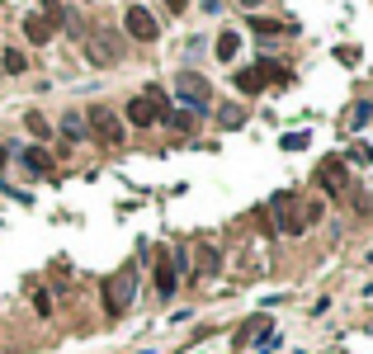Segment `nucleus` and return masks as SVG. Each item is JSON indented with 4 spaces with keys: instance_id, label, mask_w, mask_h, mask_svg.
Segmentation results:
<instances>
[{
    "instance_id": "nucleus-8",
    "label": "nucleus",
    "mask_w": 373,
    "mask_h": 354,
    "mask_svg": "<svg viewBox=\"0 0 373 354\" xmlns=\"http://www.w3.org/2000/svg\"><path fill=\"white\" fill-rule=\"evenodd\" d=\"M156 118H161V114H156L152 99H142V94H137V99H128V123H133V128H152Z\"/></svg>"
},
{
    "instance_id": "nucleus-2",
    "label": "nucleus",
    "mask_w": 373,
    "mask_h": 354,
    "mask_svg": "<svg viewBox=\"0 0 373 354\" xmlns=\"http://www.w3.org/2000/svg\"><path fill=\"white\" fill-rule=\"evenodd\" d=\"M175 94L189 104V114H208V104H213V85H208L199 71H180V76H175Z\"/></svg>"
},
{
    "instance_id": "nucleus-12",
    "label": "nucleus",
    "mask_w": 373,
    "mask_h": 354,
    "mask_svg": "<svg viewBox=\"0 0 373 354\" xmlns=\"http://www.w3.org/2000/svg\"><path fill=\"white\" fill-rule=\"evenodd\" d=\"M264 85H269V80H264L260 66H250V71H236V90H241V94H260Z\"/></svg>"
},
{
    "instance_id": "nucleus-21",
    "label": "nucleus",
    "mask_w": 373,
    "mask_h": 354,
    "mask_svg": "<svg viewBox=\"0 0 373 354\" xmlns=\"http://www.w3.org/2000/svg\"><path fill=\"white\" fill-rule=\"evenodd\" d=\"M283 147H288V152H293V147H307V133H288V138H283Z\"/></svg>"
},
{
    "instance_id": "nucleus-17",
    "label": "nucleus",
    "mask_w": 373,
    "mask_h": 354,
    "mask_svg": "<svg viewBox=\"0 0 373 354\" xmlns=\"http://www.w3.org/2000/svg\"><path fill=\"white\" fill-rule=\"evenodd\" d=\"M0 66H5V71H10V76H19V71H24V52H5V57H0Z\"/></svg>"
},
{
    "instance_id": "nucleus-15",
    "label": "nucleus",
    "mask_w": 373,
    "mask_h": 354,
    "mask_svg": "<svg viewBox=\"0 0 373 354\" xmlns=\"http://www.w3.org/2000/svg\"><path fill=\"white\" fill-rule=\"evenodd\" d=\"M250 29L264 33V38H274V33H283L288 24H279V19H264V15H250Z\"/></svg>"
},
{
    "instance_id": "nucleus-20",
    "label": "nucleus",
    "mask_w": 373,
    "mask_h": 354,
    "mask_svg": "<svg viewBox=\"0 0 373 354\" xmlns=\"http://www.w3.org/2000/svg\"><path fill=\"white\" fill-rule=\"evenodd\" d=\"M33 307H38V317H52V298H47V293H33Z\"/></svg>"
},
{
    "instance_id": "nucleus-23",
    "label": "nucleus",
    "mask_w": 373,
    "mask_h": 354,
    "mask_svg": "<svg viewBox=\"0 0 373 354\" xmlns=\"http://www.w3.org/2000/svg\"><path fill=\"white\" fill-rule=\"evenodd\" d=\"M0 166H5V147H0Z\"/></svg>"
},
{
    "instance_id": "nucleus-18",
    "label": "nucleus",
    "mask_w": 373,
    "mask_h": 354,
    "mask_svg": "<svg viewBox=\"0 0 373 354\" xmlns=\"http://www.w3.org/2000/svg\"><path fill=\"white\" fill-rule=\"evenodd\" d=\"M24 123H29V133H33V138H47V133H52V128H47V118H43V114H29Z\"/></svg>"
},
{
    "instance_id": "nucleus-6",
    "label": "nucleus",
    "mask_w": 373,
    "mask_h": 354,
    "mask_svg": "<svg viewBox=\"0 0 373 354\" xmlns=\"http://www.w3.org/2000/svg\"><path fill=\"white\" fill-rule=\"evenodd\" d=\"M175 288H180V269H175L171 255H156V293L161 298H175Z\"/></svg>"
},
{
    "instance_id": "nucleus-3",
    "label": "nucleus",
    "mask_w": 373,
    "mask_h": 354,
    "mask_svg": "<svg viewBox=\"0 0 373 354\" xmlns=\"http://www.w3.org/2000/svg\"><path fill=\"white\" fill-rule=\"evenodd\" d=\"M269 222H274L279 236H298V231L307 227V222L298 217V194H288V189L274 194V199H269Z\"/></svg>"
},
{
    "instance_id": "nucleus-11",
    "label": "nucleus",
    "mask_w": 373,
    "mask_h": 354,
    "mask_svg": "<svg viewBox=\"0 0 373 354\" xmlns=\"http://www.w3.org/2000/svg\"><path fill=\"white\" fill-rule=\"evenodd\" d=\"M24 38H29L33 47H43L47 38H52V24H47L43 15H29V19H24Z\"/></svg>"
},
{
    "instance_id": "nucleus-5",
    "label": "nucleus",
    "mask_w": 373,
    "mask_h": 354,
    "mask_svg": "<svg viewBox=\"0 0 373 354\" xmlns=\"http://www.w3.org/2000/svg\"><path fill=\"white\" fill-rule=\"evenodd\" d=\"M123 24H128V38H137V43H156L161 38V24H156V15L147 5H128Z\"/></svg>"
},
{
    "instance_id": "nucleus-14",
    "label": "nucleus",
    "mask_w": 373,
    "mask_h": 354,
    "mask_svg": "<svg viewBox=\"0 0 373 354\" xmlns=\"http://www.w3.org/2000/svg\"><path fill=\"white\" fill-rule=\"evenodd\" d=\"M161 118H166V123H171L175 133H189V128H194V114H189V109H185V114H180V109H166Z\"/></svg>"
},
{
    "instance_id": "nucleus-19",
    "label": "nucleus",
    "mask_w": 373,
    "mask_h": 354,
    "mask_svg": "<svg viewBox=\"0 0 373 354\" xmlns=\"http://www.w3.org/2000/svg\"><path fill=\"white\" fill-rule=\"evenodd\" d=\"M246 123V114L241 109H222V128H241Z\"/></svg>"
},
{
    "instance_id": "nucleus-13",
    "label": "nucleus",
    "mask_w": 373,
    "mask_h": 354,
    "mask_svg": "<svg viewBox=\"0 0 373 354\" xmlns=\"http://www.w3.org/2000/svg\"><path fill=\"white\" fill-rule=\"evenodd\" d=\"M62 138L66 142H85V138H90V128H85L80 114H66V118H62Z\"/></svg>"
},
{
    "instance_id": "nucleus-10",
    "label": "nucleus",
    "mask_w": 373,
    "mask_h": 354,
    "mask_svg": "<svg viewBox=\"0 0 373 354\" xmlns=\"http://www.w3.org/2000/svg\"><path fill=\"white\" fill-rule=\"evenodd\" d=\"M19 161H24V170H29V175H52V156H47L43 147H29Z\"/></svg>"
},
{
    "instance_id": "nucleus-4",
    "label": "nucleus",
    "mask_w": 373,
    "mask_h": 354,
    "mask_svg": "<svg viewBox=\"0 0 373 354\" xmlns=\"http://www.w3.org/2000/svg\"><path fill=\"white\" fill-rule=\"evenodd\" d=\"M85 128H90L99 142H109V147H118V142H123V118H118L114 109H104V104L85 114Z\"/></svg>"
},
{
    "instance_id": "nucleus-7",
    "label": "nucleus",
    "mask_w": 373,
    "mask_h": 354,
    "mask_svg": "<svg viewBox=\"0 0 373 354\" xmlns=\"http://www.w3.org/2000/svg\"><path fill=\"white\" fill-rule=\"evenodd\" d=\"M317 185L326 189V194H341V189H345V161H341V156L322 161V170H317Z\"/></svg>"
},
{
    "instance_id": "nucleus-1",
    "label": "nucleus",
    "mask_w": 373,
    "mask_h": 354,
    "mask_svg": "<svg viewBox=\"0 0 373 354\" xmlns=\"http://www.w3.org/2000/svg\"><path fill=\"white\" fill-rule=\"evenodd\" d=\"M133 298H137V264H123V269L104 283V312H109V317H123V312L133 307Z\"/></svg>"
},
{
    "instance_id": "nucleus-22",
    "label": "nucleus",
    "mask_w": 373,
    "mask_h": 354,
    "mask_svg": "<svg viewBox=\"0 0 373 354\" xmlns=\"http://www.w3.org/2000/svg\"><path fill=\"white\" fill-rule=\"evenodd\" d=\"M166 5H171L175 15H185V0H166Z\"/></svg>"
},
{
    "instance_id": "nucleus-9",
    "label": "nucleus",
    "mask_w": 373,
    "mask_h": 354,
    "mask_svg": "<svg viewBox=\"0 0 373 354\" xmlns=\"http://www.w3.org/2000/svg\"><path fill=\"white\" fill-rule=\"evenodd\" d=\"M222 269V250L218 246H199V255H194V274L199 279H213Z\"/></svg>"
},
{
    "instance_id": "nucleus-16",
    "label": "nucleus",
    "mask_w": 373,
    "mask_h": 354,
    "mask_svg": "<svg viewBox=\"0 0 373 354\" xmlns=\"http://www.w3.org/2000/svg\"><path fill=\"white\" fill-rule=\"evenodd\" d=\"M236 47H241V38H236L232 29L218 33V57H222V62H232V57H236Z\"/></svg>"
}]
</instances>
